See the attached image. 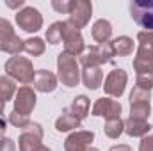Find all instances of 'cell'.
<instances>
[{
    "label": "cell",
    "instance_id": "cell-13",
    "mask_svg": "<svg viewBox=\"0 0 153 151\" xmlns=\"http://www.w3.org/2000/svg\"><path fill=\"white\" fill-rule=\"evenodd\" d=\"M94 141V132L89 130H76L71 132L66 141H64V150L66 151H85L91 142Z\"/></svg>",
    "mask_w": 153,
    "mask_h": 151
},
{
    "label": "cell",
    "instance_id": "cell-36",
    "mask_svg": "<svg viewBox=\"0 0 153 151\" xmlns=\"http://www.w3.org/2000/svg\"><path fill=\"white\" fill-rule=\"evenodd\" d=\"M109 151H132V148L126 144H117V146H112Z\"/></svg>",
    "mask_w": 153,
    "mask_h": 151
},
{
    "label": "cell",
    "instance_id": "cell-31",
    "mask_svg": "<svg viewBox=\"0 0 153 151\" xmlns=\"http://www.w3.org/2000/svg\"><path fill=\"white\" fill-rule=\"evenodd\" d=\"M139 151H153V133H148L146 137L141 139V142H139Z\"/></svg>",
    "mask_w": 153,
    "mask_h": 151
},
{
    "label": "cell",
    "instance_id": "cell-38",
    "mask_svg": "<svg viewBox=\"0 0 153 151\" xmlns=\"http://www.w3.org/2000/svg\"><path fill=\"white\" fill-rule=\"evenodd\" d=\"M36 151H52V150H50V148H46V146H39Z\"/></svg>",
    "mask_w": 153,
    "mask_h": 151
},
{
    "label": "cell",
    "instance_id": "cell-32",
    "mask_svg": "<svg viewBox=\"0 0 153 151\" xmlns=\"http://www.w3.org/2000/svg\"><path fill=\"white\" fill-rule=\"evenodd\" d=\"M0 151H16V142L9 137L0 139Z\"/></svg>",
    "mask_w": 153,
    "mask_h": 151
},
{
    "label": "cell",
    "instance_id": "cell-1",
    "mask_svg": "<svg viewBox=\"0 0 153 151\" xmlns=\"http://www.w3.org/2000/svg\"><path fill=\"white\" fill-rule=\"evenodd\" d=\"M4 70H5V75L11 76L14 82H20L23 85H30L34 84V66H32V61L27 59V57H22V55H13L5 61L4 64Z\"/></svg>",
    "mask_w": 153,
    "mask_h": 151
},
{
    "label": "cell",
    "instance_id": "cell-34",
    "mask_svg": "<svg viewBox=\"0 0 153 151\" xmlns=\"http://www.w3.org/2000/svg\"><path fill=\"white\" fill-rule=\"evenodd\" d=\"M7 4V7H11V9H16V7H25V0H18V2H5Z\"/></svg>",
    "mask_w": 153,
    "mask_h": 151
},
{
    "label": "cell",
    "instance_id": "cell-8",
    "mask_svg": "<svg viewBox=\"0 0 153 151\" xmlns=\"http://www.w3.org/2000/svg\"><path fill=\"white\" fill-rule=\"evenodd\" d=\"M126 82H128L126 71L123 68H116L105 76V84L102 87L109 98H121L126 89Z\"/></svg>",
    "mask_w": 153,
    "mask_h": 151
},
{
    "label": "cell",
    "instance_id": "cell-10",
    "mask_svg": "<svg viewBox=\"0 0 153 151\" xmlns=\"http://www.w3.org/2000/svg\"><path fill=\"white\" fill-rule=\"evenodd\" d=\"M36 103H38V96H36V91L30 87V85H22L18 91H16V96H14V112L23 114V115H30L32 110L36 109Z\"/></svg>",
    "mask_w": 153,
    "mask_h": 151
},
{
    "label": "cell",
    "instance_id": "cell-22",
    "mask_svg": "<svg viewBox=\"0 0 153 151\" xmlns=\"http://www.w3.org/2000/svg\"><path fill=\"white\" fill-rule=\"evenodd\" d=\"M66 29H68V21H53V23L46 29L45 39H46L50 44H59V43L64 41Z\"/></svg>",
    "mask_w": 153,
    "mask_h": 151
},
{
    "label": "cell",
    "instance_id": "cell-7",
    "mask_svg": "<svg viewBox=\"0 0 153 151\" xmlns=\"http://www.w3.org/2000/svg\"><path fill=\"white\" fill-rule=\"evenodd\" d=\"M91 16H93V4H91L89 0H73L68 23H70L73 29L80 30V29H84V27L89 23Z\"/></svg>",
    "mask_w": 153,
    "mask_h": 151
},
{
    "label": "cell",
    "instance_id": "cell-37",
    "mask_svg": "<svg viewBox=\"0 0 153 151\" xmlns=\"http://www.w3.org/2000/svg\"><path fill=\"white\" fill-rule=\"evenodd\" d=\"M4 109H5V101H2V100H0V115L4 114Z\"/></svg>",
    "mask_w": 153,
    "mask_h": 151
},
{
    "label": "cell",
    "instance_id": "cell-4",
    "mask_svg": "<svg viewBox=\"0 0 153 151\" xmlns=\"http://www.w3.org/2000/svg\"><path fill=\"white\" fill-rule=\"evenodd\" d=\"M0 52L11 55H20L23 52V39L16 36L13 23L5 18H0Z\"/></svg>",
    "mask_w": 153,
    "mask_h": 151
},
{
    "label": "cell",
    "instance_id": "cell-6",
    "mask_svg": "<svg viewBox=\"0 0 153 151\" xmlns=\"http://www.w3.org/2000/svg\"><path fill=\"white\" fill-rule=\"evenodd\" d=\"M14 21L22 30L29 34H34L43 29V14L36 7H30V5H25L23 9H20L14 14Z\"/></svg>",
    "mask_w": 153,
    "mask_h": 151
},
{
    "label": "cell",
    "instance_id": "cell-29",
    "mask_svg": "<svg viewBox=\"0 0 153 151\" xmlns=\"http://www.w3.org/2000/svg\"><path fill=\"white\" fill-rule=\"evenodd\" d=\"M135 87L144 89V91H152L153 89V73H139L135 78Z\"/></svg>",
    "mask_w": 153,
    "mask_h": 151
},
{
    "label": "cell",
    "instance_id": "cell-24",
    "mask_svg": "<svg viewBox=\"0 0 153 151\" xmlns=\"http://www.w3.org/2000/svg\"><path fill=\"white\" fill-rule=\"evenodd\" d=\"M45 50H46V43H45V39L41 38H29L23 41V52H27L29 55H32V57H39V55H43L45 53Z\"/></svg>",
    "mask_w": 153,
    "mask_h": 151
},
{
    "label": "cell",
    "instance_id": "cell-16",
    "mask_svg": "<svg viewBox=\"0 0 153 151\" xmlns=\"http://www.w3.org/2000/svg\"><path fill=\"white\" fill-rule=\"evenodd\" d=\"M91 36L93 39L98 43V44H103V43H109L112 38V23L105 18H100L93 23L91 27Z\"/></svg>",
    "mask_w": 153,
    "mask_h": 151
},
{
    "label": "cell",
    "instance_id": "cell-25",
    "mask_svg": "<svg viewBox=\"0 0 153 151\" xmlns=\"http://www.w3.org/2000/svg\"><path fill=\"white\" fill-rule=\"evenodd\" d=\"M125 132V121L119 117V119H111V121H105L103 124V133L109 137V139H119V135Z\"/></svg>",
    "mask_w": 153,
    "mask_h": 151
},
{
    "label": "cell",
    "instance_id": "cell-17",
    "mask_svg": "<svg viewBox=\"0 0 153 151\" xmlns=\"http://www.w3.org/2000/svg\"><path fill=\"white\" fill-rule=\"evenodd\" d=\"M82 121L70 112V109H64L62 114L55 119V130L61 132V133H66V132H76V128H80Z\"/></svg>",
    "mask_w": 153,
    "mask_h": 151
},
{
    "label": "cell",
    "instance_id": "cell-26",
    "mask_svg": "<svg viewBox=\"0 0 153 151\" xmlns=\"http://www.w3.org/2000/svg\"><path fill=\"white\" fill-rule=\"evenodd\" d=\"M152 114V103H132L130 105V117L139 121H148Z\"/></svg>",
    "mask_w": 153,
    "mask_h": 151
},
{
    "label": "cell",
    "instance_id": "cell-35",
    "mask_svg": "<svg viewBox=\"0 0 153 151\" xmlns=\"http://www.w3.org/2000/svg\"><path fill=\"white\" fill-rule=\"evenodd\" d=\"M5 130H7V121L0 115V139L5 135Z\"/></svg>",
    "mask_w": 153,
    "mask_h": 151
},
{
    "label": "cell",
    "instance_id": "cell-3",
    "mask_svg": "<svg viewBox=\"0 0 153 151\" xmlns=\"http://www.w3.org/2000/svg\"><path fill=\"white\" fill-rule=\"evenodd\" d=\"M112 57H114V52L109 41L103 44H94L85 48L84 53L80 55V64L84 68H102V64H107Z\"/></svg>",
    "mask_w": 153,
    "mask_h": 151
},
{
    "label": "cell",
    "instance_id": "cell-14",
    "mask_svg": "<svg viewBox=\"0 0 153 151\" xmlns=\"http://www.w3.org/2000/svg\"><path fill=\"white\" fill-rule=\"evenodd\" d=\"M64 53L68 55H73V57H80L85 50V43L84 38L80 34V30L73 29L70 23H68V29H66V34H64Z\"/></svg>",
    "mask_w": 153,
    "mask_h": 151
},
{
    "label": "cell",
    "instance_id": "cell-27",
    "mask_svg": "<svg viewBox=\"0 0 153 151\" xmlns=\"http://www.w3.org/2000/svg\"><path fill=\"white\" fill-rule=\"evenodd\" d=\"M150 100H152V91L134 87L130 93V105L132 103H150Z\"/></svg>",
    "mask_w": 153,
    "mask_h": 151
},
{
    "label": "cell",
    "instance_id": "cell-23",
    "mask_svg": "<svg viewBox=\"0 0 153 151\" xmlns=\"http://www.w3.org/2000/svg\"><path fill=\"white\" fill-rule=\"evenodd\" d=\"M16 82L7 75H2L0 76V100L2 101H9L16 96Z\"/></svg>",
    "mask_w": 153,
    "mask_h": 151
},
{
    "label": "cell",
    "instance_id": "cell-21",
    "mask_svg": "<svg viewBox=\"0 0 153 151\" xmlns=\"http://www.w3.org/2000/svg\"><path fill=\"white\" fill-rule=\"evenodd\" d=\"M89 110H91V100L85 94H78L73 98V101L70 105V112L73 115H76L80 121H84L89 115Z\"/></svg>",
    "mask_w": 153,
    "mask_h": 151
},
{
    "label": "cell",
    "instance_id": "cell-9",
    "mask_svg": "<svg viewBox=\"0 0 153 151\" xmlns=\"http://www.w3.org/2000/svg\"><path fill=\"white\" fill-rule=\"evenodd\" d=\"M43 126L39 123H30L27 128L22 130L20 133V139H18V146H20V151H36L43 141Z\"/></svg>",
    "mask_w": 153,
    "mask_h": 151
},
{
    "label": "cell",
    "instance_id": "cell-12",
    "mask_svg": "<svg viewBox=\"0 0 153 151\" xmlns=\"http://www.w3.org/2000/svg\"><path fill=\"white\" fill-rule=\"evenodd\" d=\"M132 66H134L137 75L139 73H153V48L152 46L139 43Z\"/></svg>",
    "mask_w": 153,
    "mask_h": 151
},
{
    "label": "cell",
    "instance_id": "cell-11",
    "mask_svg": "<svg viewBox=\"0 0 153 151\" xmlns=\"http://www.w3.org/2000/svg\"><path fill=\"white\" fill-rule=\"evenodd\" d=\"M123 112V107L119 101H116L112 98H98L91 109V115L94 117H105V121H111V119H119Z\"/></svg>",
    "mask_w": 153,
    "mask_h": 151
},
{
    "label": "cell",
    "instance_id": "cell-18",
    "mask_svg": "<svg viewBox=\"0 0 153 151\" xmlns=\"http://www.w3.org/2000/svg\"><path fill=\"white\" fill-rule=\"evenodd\" d=\"M80 80L87 89L96 91L103 84V71L102 68H84L80 71Z\"/></svg>",
    "mask_w": 153,
    "mask_h": 151
},
{
    "label": "cell",
    "instance_id": "cell-20",
    "mask_svg": "<svg viewBox=\"0 0 153 151\" xmlns=\"http://www.w3.org/2000/svg\"><path fill=\"white\" fill-rule=\"evenodd\" d=\"M111 46H112V52L117 57H128L134 53V39L130 36H119L114 38L111 41Z\"/></svg>",
    "mask_w": 153,
    "mask_h": 151
},
{
    "label": "cell",
    "instance_id": "cell-39",
    "mask_svg": "<svg viewBox=\"0 0 153 151\" xmlns=\"http://www.w3.org/2000/svg\"><path fill=\"white\" fill-rule=\"evenodd\" d=\"M85 151H100V150H98V148H94V146H89Z\"/></svg>",
    "mask_w": 153,
    "mask_h": 151
},
{
    "label": "cell",
    "instance_id": "cell-15",
    "mask_svg": "<svg viewBox=\"0 0 153 151\" xmlns=\"http://www.w3.org/2000/svg\"><path fill=\"white\" fill-rule=\"evenodd\" d=\"M59 85V78L55 73L48 71V70H38L36 71V76H34V89L39 91V93H53Z\"/></svg>",
    "mask_w": 153,
    "mask_h": 151
},
{
    "label": "cell",
    "instance_id": "cell-2",
    "mask_svg": "<svg viewBox=\"0 0 153 151\" xmlns=\"http://www.w3.org/2000/svg\"><path fill=\"white\" fill-rule=\"evenodd\" d=\"M57 78L66 87H76L80 82V68L76 57L61 52L57 55Z\"/></svg>",
    "mask_w": 153,
    "mask_h": 151
},
{
    "label": "cell",
    "instance_id": "cell-19",
    "mask_svg": "<svg viewBox=\"0 0 153 151\" xmlns=\"http://www.w3.org/2000/svg\"><path fill=\"white\" fill-rule=\"evenodd\" d=\"M152 124L148 121H139V119H125V133L130 135V137H146L150 132H152Z\"/></svg>",
    "mask_w": 153,
    "mask_h": 151
},
{
    "label": "cell",
    "instance_id": "cell-5",
    "mask_svg": "<svg viewBox=\"0 0 153 151\" xmlns=\"http://www.w3.org/2000/svg\"><path fill=\"white\" fill-rule=\"evenodd\" d=\"M130 16L132 20L144 29V32L153 30V0H132L130 5Z\"/></svg>",
    "mask_w": 153,
    "mask_h": 151
},
{
    "label": "cell",
    "instance_id": "cell-28",
    "mask_svg": "<svg viewBox=\"0 0 153 151\" xmlns=\"http://www.w3.org/2000/svg\"><path fill=\"white\" fill-rule=\"evenodd\" d=\"M9 123L14 126V128H20V130H23V128H27L32 121H30V117L29 115H23V114H18V112H13L9 114Z\"/></svg>",
    "mask_w": 153,
    "mask_h": 151
},
{
    "label": "cell",
    "instance_id": "cell-33",
    "mask_svg": "<svg viewBox=\"0 0 153 151\" xmlns=\"http://www.w3.org/2000/svg\"><path fill=\"white\" fill-rule=\"evenodd\" d=\"M137 41L143 43V44H148V46H152L153 48V30L152 32H144V30H141V32L137 34Z\"/></svg>",
    "mask_w": 153,
    "mask_h": 151
},
{
    "label": "cell",
    "instance_id": "cell-30",
    "mask_svg": "<svg viewBox=\"0 0 153 151\" xmlns=\"http://www.w3.org/2000/svg\"><path fill=\"white\" fill-rule=\"evenodd\" d=\"M71 4H73V0H52V9L53 11H57L59 14H70V11H71Z\"/></svg>",
    "mask_w": 153,
    "mask_h": 151
}]
</instances>
